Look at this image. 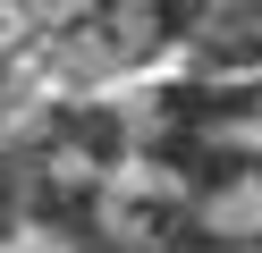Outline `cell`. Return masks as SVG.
<instances>
[{
  "instance_id": "cell-1",
  "label": "cell",
  "mask_w": 262,
  "mask_h": 253,
  "mask_svg": "<svg viewBox=\"0 0 262 253\" xmlns=\"http://www.w3.org/2000/svg\"><path fill=\"white\" fill-rule=\"evenodd\" d=\"M186 194H194V228L203 236L262 245V110L203 127L194 169H186Z\"/></svg>"
},
{
  "instance_id": "cell-2",
  "label": "cell",
  "mask_w": 262,
  "mask_h": 253,
  "mask_svg": "<svg viewBox=\"0 0 262 253\" xmlns=\"http://www.w3.org/2000/svg\"><path fill=\"white\" fill-rule=\"evenodd\" d=\"M93 228L110 236L119 253H169L178 236L194 228V194H186V169L152 160V152H119L93 186Z\"/></svg>"
},
{
  "instance_id": "cell-3",
  "label": "cell",
  "mask_w": 262,
  "mask_h": 253,
  "mask_svg": "<svg viewBox=\"0 0 262 253\" xmlns=\"http://www.w3.org/2000/svg\"><path fill=\"white\" fill-rule=\"evenodd\" d=\"M0 253H76L59 228H42V219H17V228L0 236Z\"/></svg>"
},
{
  "instance_id": "cell-4",
  "label": "cell",
  "mask_w": 262,
  "mask_h": 253,
  "mask_svg": "<svg viewBox=\"0 0 262 253\" xmlns=\"http://www.w3.org/2000/svg\"><path fill=\"white\" fill-rule=\"evenodd\" d=\"M220 253H262V245H220Z\"/></svg>"
}]
</instances>
